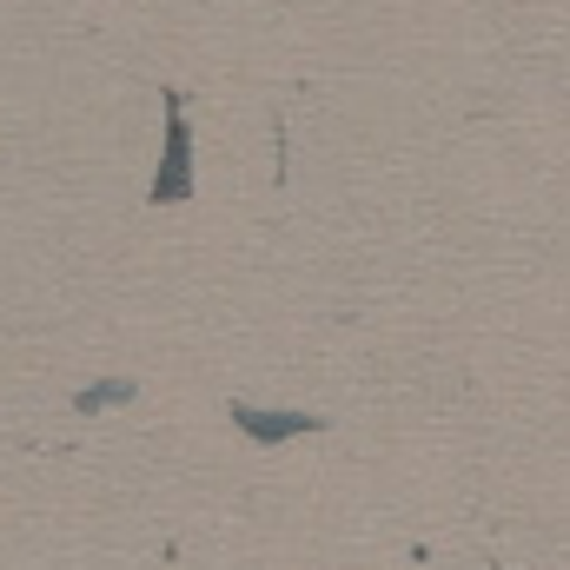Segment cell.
Listing matches in <instances>:
<instances>
[{
  "mask_svg": "<svg viewBox=\"0 0 570 570\" xmlns=\"http://www.w3.org/2000/svg\"><path fill=\"white\" fill-rule=\"evenodd\" d=\"M233 419L253 431V438H292V431H318V419H292V412H285V419H266V412H246V405H239Z\"/></svg>",
  "mask_w": 570,
  "mask_h": 570,
  "instance_id": "cell-1",
  "label": "cell"
}]
</instances>
